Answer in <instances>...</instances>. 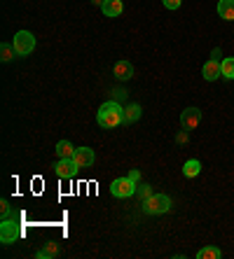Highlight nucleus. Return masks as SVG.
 I'll return each mask as SVG.
<instances>
[{"label":"nucleus","mask_w":234,"mask_h":259,"mask_svg":"<svg viewBox=\"0 0 234 259\" xmlns=\"http://www.w3.org/2000/svg\"><path fill=\"white\" fill-rule=\"evenodd\" d=\"M96 121L101 128H115L120 124H124V108L120 105V101L103 103L96 112Z\"/></svg>","instance_id":"1"},{"label":"nucleus","mask_w":234,"mask_h":259,"mask_svg":"<svg viewBox=\"0 0 234 259\" xmlns=\"http://www.w3.org/2000/svg\"><path fill=\"white\" fill-rule=\"evenodd\" d=\"M141 208H143L145 215H162V212L171 210V199L166 194H152L150 199L141 201Z\"/></svg>","instance_id":"2"},{"label":"nucleus","mask_w":234,"mask_h":259,"mask_svg":"<svg viewBox=\"0 0 234 259\" xmlns=\"http://www.w3.org/2000/svg\"><path fill=\"white\" fill-rule=\"evenodd\" d=\"M17 217L19 215H14V217H7V220H3L0 222V241H3V245H12L14 241H19L21 238V224L17 222Z\"/></svg>","instance_id":"3"},{"label":"nucleus","mask_w":234,"mask_h":259,"mask_svg":"<svg viewBox=\"0 0 234 259\" xmlns=\"http://www.w3.org/2000/svg\"><path fill=\"white\" fill-rule=\"evenodd\" d=\"M138 189V182H133L129 175L126 178H117V180L110 185V194L115 199H126V196H133Z\"/></svg>","instance_id":"4"},{"label":"nucleus","mask_w":234,"mask_h":259,"mask_svg":"<svg viewBox=\"0 0 234 259\" xmlns=\"http://www.w3.org/2000/svg\"><path fill=\"white\" fill-rule=\"evenodd\" d=\"M12 45L19 56H28L30 52L36 49V37H33V33H28V30H19L17 35H14Z\"/></svg>","instance_id":"5"},{"label":"nucleus","mask_w":234,"mask_h":259,"mask_svg":"<svg viewBox=\"0 0 234 259\" xmlns=\"http://www.w3.org/2000/svg\"><path fill=\"white\" fill-rule=\"evenodd\" d=\"M80 170H82V168L75 163V159H59V161H56V166H54V173L59 175L61 180H73Z\"/></svg>","instance_id":"6"},{"label":"nucleus","mask_w":234,"mask_h":259,"mask_svg":"<svg viewBox=\"0 0 234 259\" xmlns=\"http://www.w3.org/2000/svg\"><path fill=\"white\" fill-rule=\"evenodd\" d=\"M202 124V110L199 108H185L183 110V115H180V126L183 128H197Z\"/></svg>","instance_id":"7"},{"label":"nucleus","mask_w":234,"mask_h":259,"mask_svg":"<svg viewBox=\"0 0 234 259\" xmlns=\"http://www.w3.org/2000/svg\"><path fill=\"white\" fill-rule=\"evenodd\" d=\"M73 159H75V163H78L80 168H89L91 163L96 161V157H94V150H91V147H78Z\"/></svg>","instance_id":"8"},{"label":"nucleus","mask_w":234,"mask_h":259,"mask_svg":"<svg viewBox=\"0 0 234 259\" xmlns=\"http://www.w3.org/2000/svg\"><path fill=\"white\" fill-rule=\"evenodd\" d=\"M222 61L218 59H209L204 63V70H202V75H204V79H209V82H213V79H218L222 75V68H220Z\"/></svg>","instance_id":"9"},{"label":"nucleus","mask_w":234,"mask_h":259,"mask_svg":"<svg viewBox=\"0 0 234 259\" xmlns=\"http://www.w3.org/2000/svg\"><path fill=\"white\" fill-rule=\"evenodd\" d=\"M113 75L117 79H122V82H126V79L133 77V66L129 63V61H117L113 68Z\"/></svg>","instance_id":"10"},{"label":"nucleus","mask_w":234,"mask_h":259,"mask_svg":"<svg viewBox=\"0 0 234 259\" xmlns=\"http://www.w3.org/2000/svg\"><path fill=\"white\" fill-rule=\"evenodd\" d=\"M141 115H143V108H141L138 103H129V105L124 108V124H133V121H138Z\"/></svg>","instance_id":"11"},{"label":"nucleus","mask_w":234,"mask_h":259,"mask_svg":"<svg viewBox=\"0 0 234 259\" xmlns=\"http://www.w3.org/2000/svg\"><path fill=\"white\" fill-rule=\"evenodd\" d=\"M101 10H103L106 17H120L122 10H124V5H122V0H106V3L101 5Z\"/></svg>","instance_id":"12"},{"label":"nucleus","mask_w":234,"mask_h":259,"mask_svg":"<svg viewBox=\"0 0 234 259\" xmlns=\"http://www.w3.org/2000/svg\"><path fill=\"white\" fill-rule=\"evenodd\" d=\"M59 245H56L54 241H49V243H45V247H40L36 252V259H52V257H59Z\"/></svg>","instance_id":"13"},{"label":"nucleus","mask_w":234,"mask_h":259,"mask_svg":"<svg viewBox=\"0 0 234 259\" xmlns=\"http://www.w3.org/2000/svg\"><path fill=\"white\" fill-rule=\"evenodd\" d=\"M218 14L225 21H232L234 19V0H220L218 3Z\"/></svg>","instance_id":"14"},{"label":"nucleus","mask_w":234,"mask_h":259,"mask_svg":"<svg viewBox=\"0 0 234 259\" xmlns=\"http://www.w3.org/2000/svg\"><path fill=\"white\" fill-rule=\"evenodd\" d=\"M75 150H78V147H73L71 140H61V143L56 145V154H59V159H73L75 157Z\"/></svg>","instance_id":"15"},{"label":"nucleus","mask_w":234,"mask_h":259,"mask_svg":"<svg viewBox=\"0 0 234 259\" xmlns=\"http://www.w3.org/2000/svg\"><path fill=\"white\" fill-rule=\"evenodd\" d=\"M199 173H202V161H197V159L185 161V166H183V175L185 178H197Z\"/></svg>","instance_id":"16"},{"label":"nucleus","mask_w":234,"mask_h":259,"mask_svg":"<svg viewBox=\"0 0 234 259\" xmlns=\"http://www.w3.org/2000/svg\"><path fill=\"white\" fill-rule=\"evenodd\" d=\"M220 247H213V245H206L202 247L197 252V259H220Z\"/></svg>","instance_id":"17"},{"label":"nucleus","mask_w":234,"mask_h":259,"mask_svg":"<svg viewBox=\"0 0 234 259\" xmlns=\"http://www.w3.org/2000/svg\"><path fill=\"white\" fill-rule=\"evenodd\" d=\"M14 54H17L14 45H10V42H3V45H0V61H3V63L12 61V59H14Z\"/></svg>","instance_id":"18"},{"label":"nucleus","mask_w":234,"mask_h":259,"mask_svg":"<svg viewBox=\"0 0 234 259\" xmlns=\"http://www.w3.org/2000/svg\"><path fill=\"white\" fill-rule=\"evenodd\" d=\"M220 68H222V77L234 79V59H222Z\"/></svg>","instance_id":"19"},{"label":"nucleus","mask_w":234,"mask_h":259,"mask_svg":"<svg viewBox=\"0 0 234 259\" xmlns=\"http://www.w3.org/2000/svg\"><path fill=\"white\" fill-rule=\"evenodd\" d=\"M136 196L141 201H145V199H150L152 196V187L148 185V182H138V189H136Z\"/></svg>","instance_id":"20"},{"label":"nucleus","mask_w":234,"mask_h":259,"mask_svg":"<svg viewBox=\"0 0 234 259\" xmlns=\"http://www.w3.org/2000/svg\"><path fill=\"white\" fill-rule=\"evenodd\" d=\"M0 212H3V220L12 217V208H10V201H7V199L0 201Z\"/></svg>","instance_id":"21"},{"label":"nucleus","mask_w":234,"mask_h":259,"mask_svg":"<svg viewBox=\"0 0 234 259\" xmlns=\"http://www.w3.org/2000/svg\"><path fill=\"white\" fill-rule=\"evenodd\" d=\"M162 3L166 10H178V7L183 5V0H162Z\"/></svg>","instance_id":"22"},{"label":"nucleus","mask_w":234,"mask_h":259,"mask_svg":"<svg viewBox=\"0 0 234 259\" xmlns=\"http://www.w3.org/2000/svg\"><path fill=\"white\" fill-rule=\"evenodd\" d=\"M187 140H190V136H187V131H180L178 136H176V143H178V145H185Z\"/></svg>","instance_id":"23"},{"label":"nucleus","mask_w":234,"mask_h":259,"mask_svg":"<svg viewBox=\"0 0 234 259\" xmlns=\"http://www.w3.org/2000/svg\"><path fill=\"white\" fill-rule=\"evenodd\" d=\"M113 98H115V101H124V98H126V91L124 89H115L113 91Z\"/></svg>","instance_id":"24"},{"label":"nucleus","mask_w":234,"mask_h":259,"mask_svg":"<svg viewBox=\"0 0 234 259\" xmlns=\"http://www.w3.org/2000/svg\"><path fill=\"white\" fill-rule=\"evenodd\" d=\"M129 178H131L133 182H141V173H138V170H131V173H129Z\"/></svg>","instance_id":"25"},{"label":"nucleus","mask_w":234,"mask_h":259,"mask_svg":"<svg viewBox=\"0 0 234 259\" xmlns=\"http://www.w3.org/2000/svg\"><path fill=\"white\" fill-rule=\"evenodd\" d=\"M94 3H96V5H103V3H106V0H94Z\"/></svg>","instance_id":"26"}]
</instances>
